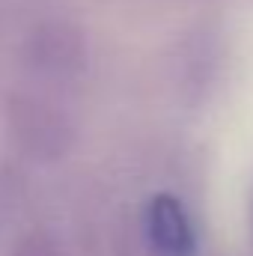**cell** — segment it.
I'll list each match as a JSON object with an SVG mask.
<instances>
[{
  "label": "cell",
  "mask_w": 253,
  "mask_h": 256,
  "mask_svg": "<svg viewBox=\"0 0 253 256\" xmlns=\"http://www.w3.org/2000/svg\"><path fill=\"white\" fill-rule=\"evenodd\" d=\"M12 128L30 155H60L66 149L68 128L42 102H18L12 110Z\"/></svg>",
  "instance_id": "7a4b0ae2"
},
{
  "label": "cell",
  "mask_w": 253,
  "mask_h": 256,
  "mask_svg": "<svg viewBox=\"0 0 253 256\" xmlns=\"http://www.w3.org/2000/svg\"><path fill=\"white\" fill-rule=\"evenodd\" d=\"M146 232L161 256H194V230L173 196H155L146 208Z\"/></svg>",
  "instance_id": "6da1fadb"
},
{
  "label": "cell",
  "mask_w": 253,
  "mask_h": 256,
  "mask_svg": "<svg viewBox=\"0 0 253 256\" xmlns=\"http://www.w3.org/2000/svg\"><path fill=\"white\" fill-rule=\"evenodd\" d=\"M12 256H63V254H60V248H57L51 238H45V236H30V238H24V242L15 248Z\"/></svg>",
  "instance_id": "277c9868"
},
{
  "label": "cell",
  "mask_w": 253,
  "mask_h": 256,
  "mask_svg": "<svg viewBox=\"0 0 253 256\" xmlns=\"http://www.w3.org/2000/svg\"><path fill=\"white\" fill-rule=\"evenodd\" d=\"M84 42L63 24L45 27L33 36V63L51 74H74L84 66Z\"/></svg>",
  "instance_id": "3957f363"
}]
</instances>
